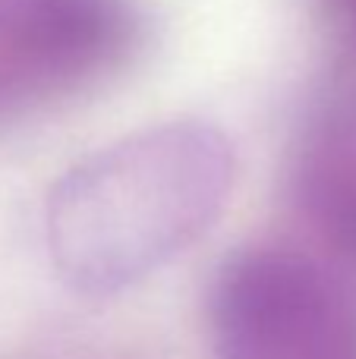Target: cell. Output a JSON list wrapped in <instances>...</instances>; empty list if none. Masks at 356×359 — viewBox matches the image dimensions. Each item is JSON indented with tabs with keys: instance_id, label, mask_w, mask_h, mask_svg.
Wrapping results in <instances>:
<instances>
[{
	"instance_id": "3",
	"label": "cell",
	"mask_w": 356,
	"mask_h": 359,
	"mask_svg": "<svg viewBox=\"0 0 356 359\" xmlns=\"http://www.w3.org/2000/svg\"><path fill=\"white\" fill-rule=\"evenodd\" d=\"M142 41L136 0H0V130L117 79Z\"/></svg>"
},
{
	"instance_id": "5",
	"label": "cell",
	"mask_w": 356,
	"mask_h": 359,
	"mask_svg": "<svg viewBox=\"0 0 356 359\" xmlns=\"http://www.w3.org/2000/svg\"><path fill=\"white\" fill-rule=\"evenodd\" d=\"M322 6L331 16L334 29L350 44V50H356V0H322Z\"/></svg>"
},
{
	"instance_id": "2",
	"label": "cell",
	"mask_w": 356,
	"mask_h": 359,
	"mask_svg": "<svg viewBox=\"0 0 356 359\" xmlns=\"http://www.w3.org/2000/svg\"><path fill=\"white\" fill-rule=\"evenodd\" d=\"M214 359H356V278L322 252L246 243L208 284Z\"/></svg>"
},
{
	"instance_id": "4",
	"label": "cell",
	"mask_w": 356,
	"mask_h": 359,
	"mask_svg": "<svg viewBox=\"0 0 356 359\" xmlns=\"http://www.w3.org/2000/svg\"><path fill=\"white\" fill-rule=\"evenodd\" d=\"M287 196L319 252L356 278V86L309 111L290 151Z\"/></svg>"
},
{
	"instance_id": "1",
	"label": "cell",
	"mask_w": 356,
	"mask_h": 359,
	"mask_svg": "<svg viewBox=\"0 0 356 359\" xmlns=\"http://www.w3.org/2000/svg\"><path fill=\"white\" fill-rule=\"evenodd\" d=\"M237 158L218 126L170 120L76 161L44 198V246L82 297H111L183 255L218 224Z\"/></svg>"
}]
</instances>
